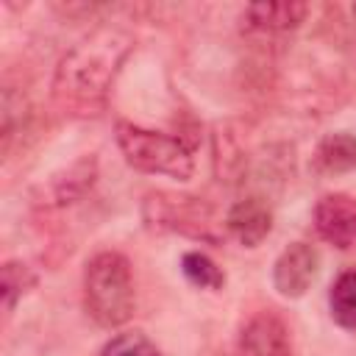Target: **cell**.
Wrapping results in <instances>:
<instances>
[{"label": "cell", "mask_w": 356, "mask_h": 356, "mask_svg": "<svg viewBox=\"0 0 356 356\" xmlns=\"http://www.w3.org/2000/svg\"><path fill=\"white\" fill-rule=\"evenodd\" d=\"M134 50V36L120 25H97L56 64L50 97L64 117L89 120L106 111L120 67Z\"/></svg>", "instance_id": "6da1fadb"}, {"label": "cell", "mask_w": 356, "mask_h": 356, "mask_svg": "<svg viewBox=\"0 0 356 356\" xmlns=\"http://www.w3.org/2000/svg\"><path fill=\"white\" fill-rule=\"evenodd\" d=\"M83 306L86 314L103 325L117 328L131 320L136 306L131 261L117 250H100L83 270Z\"/></svg>", "instance_id": "7a4b0ae2"}, {"label": "cell", "mask_w": 356, "mask_h": 356, "mask_svg": "<svg viewBox=\"0 0 356 356\" xmlns=\"http://www.w3.org/2000/svg\"><path fill=\"white\" fill-rule=\"evenodd\" d=\"M114 134L125 161L134 170L147 175H167L175 181L192 178L195 156H192V147L184 142V136H170L153 128L134 125L128 120H120Z\"/></svg>", "instance_id": "3957f363"}, {"label": "cell", "mask_w": 356, "mask_h": 356, "mask_svg": "<svg viewBox=\"0 0 356 356\" xmlns=\"http://www.w3.org/2000/svg\"><path fill=\"white\" fill-rule=\"evenodd\" d=\"M142 220L150 231H170L203 242H220V222L214 217V209L195 195L147 192L142 200Z\"/></svg>", "instance_id": "277c9868"}, {"label": "cell", "mask_w": 356, "mask_h": 356, "mask_svg": "<svg viewBox=\"0 0 356 356\" xmlns=\"http://www.w3.org/2000/svg\"><path fill=\"white\" fill-rule=\"evenodd\" d=\"M320 270V250L309 242L286 245L273 264V286L281 298H303Z\"/></svg>", "instance_id": "5b68a950"}, {"label": "cell", "mask_w": 356, "mask_h": 356, "mask_svg": "<svg viewBox=\"0 0 356 356\" xmlns=\"http://www.w3.org/2000/svg\"><path fill=\"white\" fill-rule=\"evenodd\" d=\"M314 231L339 250L356 248V197L348 192L323 195L314 206Z\"/></svg>", "instance_id": "8992f818"}, {"label": "cell", "mask_w": 356, "mask_h": 356, "mask_svg": "<svg viewBox=\"0 0 356 356\" xmlns=\"http://www.w3.org/2000/svg\"><path fill=\"white\" fill-rule=\"evenodd\" d=\"M236 356H292L286 323L275 312L253 314L236 337Z\"/></svg>", "instance_id": "52a82bcc"}, {"label": "cell", "mask_w": 356, "mask_h": 356, "mask_svg": "<svg viewBox=\"0 0 356 356\" xmlns=\"http://www.w3.org/2000/svg\"><path fill=\"white\" fill-rule=\"evenodd\" d=\"M225 231L242 245V248H259L270 231H273V209L264 197L248 195L236 200L225 214Z\"/></svg>", "instance_id": "ba28073f"}, {"label": "cell", "mask_w": 356, "mask_h": 356, "mask_svg": "<svg viewBox=\"0 0 356 356\" xmlns=\"http://www.w3.org/2000/svg\"><path fill=\"white\" fill-rule=\"evenodd\" d=\"M97 178V161L95 156H83L75 164H70L67 170H61L58 175H53V181L47 184V189H42V203L47 209H64L78 203L95 184Z\"/></svg>", "instance_id": "9c48e42d"}, {"label": "cell", "mask_w": 356, "mask_h": 356, "mask_svg": "<svg viewBox=\"0 0 356 356\" xmlns=\"http://www.w3.org/2000/svg\"><path fill=\"white\" fill-rule=\"evenodd\" d=\"M309 14V6L300 0L284 3H250L242 11V22L253 33H286L295 31Z\"/></svg>", "instance_id": "30bf717a"}, {"label": "cell", "mask_w": 356, "mask_h": 356, "mask_svg": "<svg viewBox=\"0 0 356 356\" xmlns=\"http://www.w3.org/2000/svg\"><path fill=\"white\" fill-rule=\"evenodd\" d=\"M312 167L320 175H345L356 170V136L348 131L325 134L312 156Z\"/></svg>", "instance_id": "8fae6325"}, {"label": "cell", "mask_w": 356, "mask_h": 356, "mask_svg": "<svg viewBox=\"0 0 356 356\" xmlns=\"http://www.w3.org/2000/svg\"><path fill=\"white\" fill-rule=\"evenodd\" d=\"M248 170V153L242 136L234 131L231 122L217 125L214 131V172L222 184H239L245 181Z\"/></svg>", "instance_id": "7c38bea8"}, {"label": "cell", "mask_w": 356, "mask_h": 356, "mask_svg": "<svg viewBox=\"0 0 356 356\" xmlns=\"http://www.w3.org/2000/svg\"><path fill=\"white\" fill-rule=\"evenodd\" d=\"M328 309L337 325L356 328V270H345L328 289Z\"/></svg>", "instance_id": "4fadbf2b"}, {"label": "cell", "mask_w": 356, "mask_h": 356, "mask_svg": "<svg viewBox=\"0 0 356 356\" xmlns=\"http://www.w3.org/2000/svg\"><path fill=\"white\" fill-rule=\"evenodd\" d=\"M181 273L184 278L197 286V289H209V292H220L225 286V273L217 267V261L211 256H206L203 250H186L181 256Z\"/></svg>", "instance_id": "5bb4252c"}, {"label": "cell", "mask_w": 356, "mask_h": 356, "mask_svg": "<svg viewBox=\"0 0 356 356\" xmlns=\"http://www.w3.org/2000/svg\"><path fill=\"white\" fill-rule=\"evenodd\" d=\"M33 284H36V273L25 261H19V259L3 261V267H0V295H3V314L6 317L14 312L17 300L28 289H33Z\"/></svg>", "instance_id": "9a60e30c"}, {"label": "cell", "mask_w": 356, "mask_h": 356, "mask_svg": "<svg viewBox=\"0 0 356 356\" xmlns=\"http://www.w3.org/2000/svg\"><path fill=\"white\" fill-rule=\"evenodd\" d=\"M28 120H31L28 97H25L19 89L6 86V89H3V153H6V156L11 153L14 136L28 128Z\"/></svg>", "instance_id": "2e32d148"}, {"label": "cell", "mask_w": 356, "mask_h": 356, "mask_svg": "<svg viewBox=\"0 0 356 356\" xmlns=\"http://www.w3.org/2000/svg\"><path fill=\"white\" fill-rule=\"evenodd\" d=\"M103 356H161V350L142 331H125L106 342Z\"/></svg>", "instance_id": "e0dca14e"}]
</instances>
